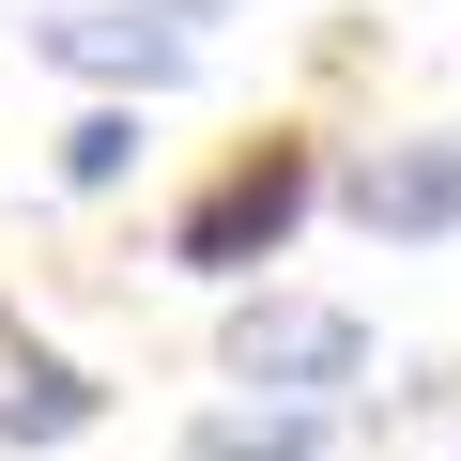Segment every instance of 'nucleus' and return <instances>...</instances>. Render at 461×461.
<instances>
[{
    "label": "nucleus",
    "instance_id": "obj_1",
    "mask_svg": "<svg viewBox=\"0 0 461 461\" xmlns=\"http://www.w3.org/2000/svg\"><path fill=\"white\" fill-rule=\"evenodd\" d=\"M308 200H323V154H308V139H247V154L169 215V262H185V277H262L293 230H308Z\"/></svg>",
    "mask_w": 461,
    "mask_h": 461
},
{
    "label": "nucleus",
    "instance_id": "obj_2",
    "mask_svg": "<svg viewBox=\"0 0 461 461\" xmlns=\"http://www.w3.org/2000/svg\"><path fill=\"white\" fill-rule=\"evenodd\" d=\"M215 369L262 384L277 415H339V384H369V323L323 308V293H247V308L215 323Z\"/></svg>",
    "mask_w": 461,
    "mask_h": 461
},
{
    "label": "nucleus",
    "instance_id": "obj_3",
    "mask_svg": "<svg viewBox=\"0 0 461 461\" xmlns=\"http://www.w3.org/2000/svg\"><path fill=\"white\" fill-rule=\"evenodd\" d=\"M339 200L369 247H430V230H461V139H369L339 169Z\"/></svg>",
    "mask_w": 461,
    "mask_h": 461
},
{
    "label": "nucleus",
    "instance_id": "obj_4",
    "mask_svg": "<svg viewBox=\"0 0 461 461\" xmlns=\"http://www.w3.org/2000/svg\"><path fill=\"white\" fill-rule=\"evenodd\" d=\"M93 415H108V384H93L62 339H32L16 308H0V446H77Z\"/></svg>",
    "mask_w": 461,
    "mask_h": 461
},
{
    "label": "nucleus",
    "instance_id": "obj_5",
    "mask_svg": "<svg viewBox=\"0 0 461 461\" xmlns=\"http://www.w3.org/2000/svg\"><path fill=\"white\" fill-rule=\"evenodd\" d=\"M32 47L62 77H108V93H169L185 77V32H154L139 0H77V16H32Z\"/></svg>",
    "mask_w": 461,
    "mask_h": 461
},
{
    "label": "nucleus",
    "instance_id": "obj_6",
    "mask_svg": "<svg viewBox=\"0 0 461 461\" xmlns=\"http://www.w3.org/2000/svg\"><path fill=\"white\" fill-rule=\"evenodd\" d=\"M323 430H339V415H277V400H230V415H200V430H185V461H323Z\"/></svg>",
    "mask_w": 461,
    "mask_h": 461
},
{
    "label": "nucleus",
    "instance_id": "obj_7",
    "mask_svg": "<svg viewBox=\"0 0 461 461\" xmlns=\"http://www.w3.org/2000/svg\"><path fill=\"white\" fill-rule=\"evenodd\" d=\"M123 169H139V108H77V123H62V185L93 200V185H123Z\"/></svg>",
    "mask_w": 461,
    "mask_h": 461
},
{
    "label": "nucleus",
    "instance_id": "obj_8",
    "mask_svg": "<svg viewBox=\"0 0 461 461\" xmlns=\"http://www.w3.org/2000/svg\"><path fill=\"white\" fill-rule=\"evenodd\" d=\"M139 16H154V32H200V16H230V0H139Z\"/></svg>",
    "mask_w": 461,
    "mask_h": 461
}]
</instances>
